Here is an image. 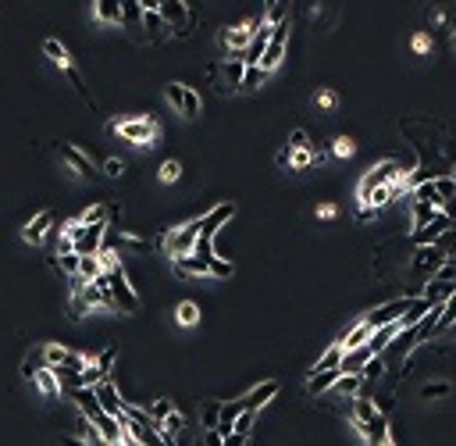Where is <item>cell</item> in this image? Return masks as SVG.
<instances>
[{"instance_id":"ba28073f","label":"cell","mask_w":456,"mask_h":446,"mask_svg":"<svg viewBox=\"0 0 456 446\" xmlns=\"http://www.w3.org/2000/svg\"><path fill=\"white\" fill-rule=\"evenodd\" d=\"M449 225H453V218H449L446 211H439L428 225H420V229L410 232V243H414V247H432V243H439V236H442Z\"/></svg>"},{"instance_id":"836d02e7","label":"cell","mask_w":456,"mask_h":446,"mask_svg":"<svg viewBox=\"0 0 456 446\" xmlns=\"http://www.w3.org/2000/svg\"><path fill=\"white\" fill-rule=\"evenodd\" d=\"M410 203H414V218H410V222H414V229L428 225V222L439 215V207H432V203H420V200H410Z\"/></svg>"},{"instance_id":"4fadbf2b","label":"cell","mask_w":456,"mask_h":446,"mask_svg":"<svg viewBox=\"0 0 456 446\" xmlns=\"http://www.w3.org/2000/svg\"><path fill=\"white\" fill-rule=\"evenodd\" d=\"M264 18V15H260ZM260 18H253L250 25H242V29H221V47L225 50H246V43H250V36H253V29L260 25Z\"/></svg>"},{"instance_id":"9c48e42d","label":"cell","mask_w":456,"mask_h":446,"mask_svg":"<svg viewBox=\"0 0 456 446\" xmlns=\"http://www.w3.org/2000/svg\"><path fill=\"white\" fill-rule=\"evenodd\" d=\"M196 236H200V218H193V222H186L182 229H175V232L168 236V250H171V257L189 254L193 243H196Z\"/></svg>"},{"instance_id":"7402d4cb","label":"cell","mask_w":456,"mask_h":446,"mask_svg":"<svg viewBox=\"0 0 456 446\" xmlns=\"http://www.w3.org/2000/svg\"><path fill=\"white\" fill-rule=\"evenodd\" d=\"M200 111H203V100H200V93L193 86H182V97H178V114L182 118H200Z\"/></svg>"},{"instance_id":"7a4b0ae2","label":"cell","mask_w":456,"mask_h":446,"mask_svg":"<svg viewBox=\"0 0 456 446\" xmlns=\"http://www.w3.org/2000/svg\"><path fill=\"white\" fill-rule=\"evenodd\" d=\"M111 132H118L121 139H129L136 146H154L161 129L154 118H121V122H111Z\"/></svg>"},{"instance_id":"ac0fdd59","label":"cell","mask_w":456,"mask_h":446,"mask_svg":"<svg viewBox=\"0 0 456 446\" xmlns=\"http://www.w3.org/2000/svg\"><path fill=\"white\" fill-rule=\"evenodd\" d=\"M360 385H363V375H360V371H343V375L336 378V385H331L328 393H336V397H346V400H353V397L360 393Z\"/></svg>"},{"instance_id":"f1b7e54d","label":"cell","mask_w":456,"mask_h":446,"mask_svg":"<svg viewBox=\"0 0 456 446\" xmlns=\"http://www.w3.org/2000/svg\"><path fill=\"white\" fill-rule=\"evenodd\" d=\"M378 410H382V407H375V400H368L363 393L353 397V422H371Z\"/></svg>"},{"instance_id":"681fc988","label":"cell","mask_w":456,"mask_h":446,"mask_svg":"<svg viewBox=\"0 0 456 446\" xmlns=\"http://www.w3.org/2000/svg\"><path fill=\"white\" fill-rule=\"evenodd\" d=\"M218 410H221V403H203V410H200L203 429H214L218 425Z\"/></svg>"},{"instance_id":"83f0119b","label":"cell","mask_w":456,"mask_h":446,"mask_svg":"<svg viewBox=\"0 0 456 446\" xmlns=\"http://www.w3.org/2000/svg\"><path fill=\"white\" fill-rule=\"evenodd\" d=\"M33 382L40 385V390H43L47 397H61V382H57L54 368H47V364H43V368H40V371L33 375Z\"/></svg>"},{"instance_id":"f546056e","label":"cell","mask_w":456,"mask_h":446,"mask_svg":"<svg viewBox=\"0 0 456 446\" xmlns=\"http://www.w3.org/2000/svg\"><path fill=\"white\" fill-rule=\"evenodd\" d=\"M43 54L50 57V61H54L57 68H68V65H72L68 47H65V43H57V40H47V43H43Z\"/></svg>"},{"instance_id":"8fae6325","label":"cell","mask_w":456,"mask_h":446,"mask_svg":"<svg viewBox=\"0 0 456 446\" xmlns=\"http://www.w3.org/2000/svg\"><path fill=\"white\" fill-rule=\"evenodd\" d=\"M50 232H54V211H40L36 218H29V222H25L22 240H25V243H33V247H40Z\"/></svg>"},{"instance_id":"603a6c76","label":"cell","mask_w":456,"mask_h":446,"mask_svg":"<svg viewBox=\"0 0 456 446\" xmlns=\"http://www.w3.org/2000/svg\"><path fill=\"white\" fill-rule=\"evenodd\" d=\"M343 371L339 368H331V371H314L310 378H307V393L310 397H317V393H328L331 385H336V378H339Z\"/></svg>"},{"instance_id":"b9f144b4","label":"cell","mask_w":456,"mask_h":446,"mask_svg":"<svg viewBox=\"0 0 456 446\" xmlns=\"http://www.w3.org/2000/svg\"><path fill=\"white\" fill-rule=\"evenodd\" d=\"M239 410H242V403H239V400L221 403V410H218V425H228V429H232V422L239 418Z\"/></svg>"},{"instance_id":"4dcf8cb0","label":"cell","mask_w":456,"mask_h":446,"mask_svg":"<svg viewBox=\"0 0 456 446\" xmlns=\"http://www.w3.org/2000/svg\"><path fill=\"white\" fill-rule=\"evenodd\" d=\"M79 432H82V443H86V446H111V443H107V439L100 436V429H97L93 422L86 418V414L79 418Z\"/></svg>"},{"instance_id":"d6a6232c","label":"cell","mask_w":456,"mask_h":446,"mask_svg":"<svg viewBox=\"0 0 456 446\" xmlns=\"http://www.w3.org/2000/svg\"><path fill=\"white\" fill-rule=\"evenodd\" d=\"M175 318H178V325H186V329H193V325L200 321V307H196L193 300H182V304L175 307Z\"/></svg>"},{"instance_id":"d6986e66","label":"cell","mask_w":456,"mask_h":446,"mask_svg":"<svg viewBox=\"0 0 456 446\" xmlns=\"http://www.w3.org/2000/svg\"><path fill=\"white\" fill-rule=\"evenodd\" d=\"M61 157H65V161H68V164H72V168H75V171H79L82 178H93V175H97L93 161H89V157H86L82 151H75V146H68V143L61 146Z\"/></svg>"},{"instance_id":"f907efd6","label":"cell","mask_w":456,"mask_h":446,"mask_svg":"<svg viewBox=\"0 0 456 446\" xmlns=\"http://www.w3.org/2000/svg\"><path fill=\"white\" fill-rule=\"evenodd\" d=\"M210 275H218V279H228L232 275V264L221 257V254H214V257H210Z\"/></svg>"},{"instance_id":"f6af8a7d","label":"cell","mask_w":456,"mask_h":446,"mask_svg":"<svg viewBox=\"0 0 456 446\" xmlns=\"http://www.w3.org/2000/svg\"><path fill=\"white\" fill-rule=\"evenodd\" d=\"M61 72H65V75H68V82L75 86V93H79L82 100H89V104H93V97H89V89H86V82H82V75H79V72H75L72 65H68V68H61Z\"/></svg>"},{"instance_id":"8992f818","label":"cell","mask_w":456,"mask_h":446,"mask_svg":"<svg viewBox=\"0 0 456 446\" xmlns=\"http://www.w3.org/2000/svg\"><path fill=\"white\" fill-rule=\"evenodd\" d=\"M232 215H235V203H232V200H221L218 207H210V211L200 218V240H214L218 229H221Z\"/></svg>"},{"instance_id":"db71d44e","label":"cell","mask_w":456,"mask_h":446,"mask_svg":"<svg viewBox=\"0 0 456 446\" xmlns=\"http://www.w3.org/2000/svg\"><path fill=\"white\" fill-rule=\"evenodd\" d=\"M289 146H292V151H296V146H310V136L303 132V129H292L289 132Z\"/></svg>"},{"instance_id":"7c38bea8","label":"cell","mask_w":456,"mask_h":446,"mask_svg":"<svg viewBox=\"0 0 456 446\" xmlns=\"http://www.w3.org/2000/svg\"><path fill=\"white\" fill-rule=\"evenodd\" d=\"M410 300H414V296H403V300H388V304H382V307H375L368 318H363V321H368L371 325V329H382V325H388V321H396L407 307H410Z\"/></svg>"},{"instance_id":"4316f807","label":"cell","mask_w":456,"mask_h":446,"mask_svg":"<svg viewBox=\"0 0 456 446\" xmlns=\"http://www.w3.org/2000/svg\"><path fill=\"white\" fill-rule=\"evenodd\" d=\"M314 164V146H289V171H307Z\"/></svg>"},{"instance_id":"11a10c76","label":"cell","mask_w":456,"mask_h":446,"mask_svg":"<svg viewBox=\"0 0 456 446\" xmlns=\"http://www.w3.org/2000/svg\"><path fill=\"white\" fill-rule=\"evenodd\" d=\"M221 443H225V436L218 429H203V446H221Z\"/></svg>"},{"instance_id":"ffe728a7","label":"cell","mask_w":456,"mask_h":446,"mask_svg":"<svg viewBox=\"0 0 456 446\" xmlns=\"http://www.w3.org/2000/svg\"><path fill=\"white\" fill-rule=\"evenodd\" d=\"M371 332H375V329H371V325L360 318V321L353 325L349 332H343V336H339V346H343V350H356V346H363V343L371 339Z\"/></svg>"},{"instance_id":"6da1fadb","label":"cell","mask_w":456,"mask_h":446,"mask_svg":"<svg viewBox=\"0 0 456 446\" xmlns=\"http://www.w3.org/2000/svg\"><path fill=\"white\" fill-rule=\"evenodd\" d=\"M107 289H111V304L118 311L132 314L139 307V293L132 289V282H129V275H125V268H121V264L107 268Z\"/></svg>"},{"instance_id":"277c9868","label":"cell","mask_w":456,"mask_h":446,"mask_svg":"<svg viewBox=\"0 0 456 446\" xmlns=\"http://www.w3.org/2000/svg\"><path fill=\"white\" fill-rule=\"evenodd\" d=\"M93 393H97V403H100L104 414H111V418H118V422H125V400H121L118 385H114L111 378H100V382L93 385Z\"/></svg>"},{"instance_id":"74e56055","label":"cell","mask_w":456,"mask_h":446,"mask_svg":"<svg viewBox=\"0 0 456 446\" xmlns=\"http://www.w3.org/2000/svg\"><path fill=\"white\" fill-rule=\"evenodd\" d=\"M253 422H257V410H246V407H242V410H239V418L232 422V432L250 436V432H253Z\"/></svg>"},{"instance_id":"8d00e7d4","label":"cell","mask_w":456,"mask_h":446,"mask_svg":"<svg viewBox=\"0 0 456 446\" xmlns=\"http://www.w3.org/2000/svg\"><path fill=\"white\" fill-rule=\"evenodd\" d=\"M360 375H363V382H368V378H382V375H385V357H382V353L368 357V364L360 368Z\"/></svg>"},{"instance_id":"6f0895ef","label":"cell","mask_w":456,"mask_h":446,"mask_svg":"<svg viewBox=\"0 0 456 446\" xmlns=\"http://www.w3.org/2000/svg\"><path fill=\"white\" fill-rule=\"evenodd\" d=\"M314 100H317L321 107H336V93H331V89H321V93H317Z\"/></svg>"},{"instance_id":"f5cc1de1","label":"cell","mask_w":456,"mask_h":446,"mask_svg":"<svg viewBox=\"0 0 456 446\" xmlns=\"http://www.w3.org/2000/svg\"><path fill=\"white\" fill-rule=\"evenodd\" d=\"M104 175H111V178H121V175H125V161H121V157H111V161H104Z\"/></svg>"},{"instance_id":"484cf974","label":"cell","mask_w":456,"mask_h":446,"mask_svg":"<svg viewBox=\"0 0 456 446\" xmlns=\"http://www.w3.org/2000/svg\"><path fill=\"white\" fill-rule=\"evenodd\" d=\"M339 361H343V346H339V343H331V346L317 357V361H314L310 375H314V371H331V368H339Z\"/></svg>"},{"instance_id":"1f68e13d","label":"cell","mask_w":456,"mask_h":446,"mask_svg":"<svg viewBox=\"0 0 456 446\" xmlns=\"http://www.w3.org/2000/svg\"><path fill=\"white\" fill-rule=\"evenodd\" d=\"M242 65L239 57H228V61L221 65V75H225V89H239V79H242Z\"/></svg>"},{"instance_id":"5bb4252c","label":"cell","mask_w":456,"mask_h":446,"mask_svg":"<svg viewBox=\"0 0 456 446\" xmlns=\"http://www.w3.org/2000/svg\"><path fill=\"white\" fill-rule=\"evenodd\" d=\"M154 425H157V432H161V439H164L168 446H175V439H178L182 432H186V418H182L178 410L164 414V418H161V422H154Z\"/></svg>"},{"instance_id":"e575fe53","label":"cell","mask_w":456,"mask_h":446,"mask_svg":"<svg viewBox=\"0 0 456 446\" xmlns=\"http://www.w3.org/2000/svg\"><path fill=\"white\" fill-rule=\"evenodd\" d=\"M264 79H267V72L264 68H242V79H239V89H260L264 86Z\"/></svg>"},{"instance_id":"f35d334b","label":"cell","mask_w":456,"mask_h":446,"mask_svg":"<svg viewBox=\"0 0 456 446\" xmlns=\"http://www.w3.org/2000/svg\"><path fill=\"white\" fill-rule=\"evenodd\" d=\"M79 222H82V225H100V222H107V207H104V203L86 207V211L79 215Z\"/></svg>"},{"instance_id":"2e32d148","label":"cell","mask_w":456,"mask_h":446,"mask_svg":"<svg viewBox=\"0 0 456 446\" xmlns=\"http://www.w3.org/2000/svg\"><path fill=\"white\" fill-rule=\"evenodd\" d=\"M161 18L168 22V25H178L182 33H186V25H189V11H186V4L182 0H161Z\"/></svg>"},{"instance_id":"91938a15","label":"cell","mask_w":456,"mask_h":446,"mask_svg":"<svg viewBox=\"0 0 456 446\" xmlns=\"http://www.w3.org/2000/svg\"><path fill=\"white\" fill-rule=\"evenodd\" d=\"M139 8H143V11H157L161 0H139Z\"/></svg>"},{"instance_id":"d590c367","label":"cell","mask_w":456,"mask_h":446,"mask_svg":"<svg viewBox=\"0 0 456 446\" xmlns=\"http://www.w3.org/2000/svg\"><path fill=\"white\" fill-rule=\"evenodd\" d=\"M100 378H107V371H104L97 361H86V368L79 371V385H97Z\"/></svg>"},{"instance_id":"5b68a950","label":"cell","mask_w":456,"mask_h":446,"mask_svg":"<svg viewBox=\"0 0 456 446\" xmlns=\"http://www.w3.org/2000/svg\"><path fill=\"white\" fill-rule=\"evenodd\" d=\"M442 261H446V254H442L435 243H432V247H417V250H414V257H410V272H414V275H420L424 282H428V279L439 272V264H442Z\"/></svg>"},{"instance_id":"ee69618b","label":"cell","mask_w":456,"mask_h":446,"mask_svg":"<svg viewBox=\"0 0 456 446\" xmlns=\"http://www.w3.org/2000/svg\"><path fill=\"white\" fill-rule=\"evenodd\" d=\"M353 139L349 136H339V139H331V157H353Z\"/></svg>"},{"instance_id":"7dc6e473","label":"cell","mask_w":456,"mask_h":446,"mask_svg":"<svg viewBox=\"0 0 456 446\" xmlns=\"http://www.w3.org/2000/svg\"><path fill=\"white\" fill-rule=\"evenodd\" d=\"M171 410H175V403L161 397V400H154V403H150V410H146V414H150V422H161L164 414H171Z\"/></svg>"},{"instance_id":"44dd1931","label":"cell","mask_w":456,"mask_h":446,"mask_svg":"<svg viewBox=\"0 0 456 446\" xmlns=\"http://www.w3.org/2000/svg\"><path fill=\"white\" fill-rule=\"evenodd\" d=\"M93 18L104 25H121V0H93Z\"/></svg>"},{"instance_id":"e0dca14e","label":"cell","mask_w":456,"mask_h":446,"mask_svg":"<svg viewBox=\"0 0 456 446\" xmlns=\"http://www.w3.org/2000/svg\"><path fill=\"white\" fill-rule=\"evenodd\" d=\"M175 272L178 275H210V261L196 257V254H182V257H175Z\"/></svg>"},{"instance_id":"cb8c5ba5","label":"cell","mask_w":456,"mask_h":446,"mask_svg":"<svg viewBox=\"0 0 456 446\" xmlns=\"http://www.w3.org/2000/svg\"><path fill=\"white\" fill-rule=\"evenodd\" d=\"M414 200H420V203H432V207H439V211H446V200L439 197V190H435V183H432V178H424V183H417V186H414Z\"/></svg>"},{"instance_id":"9a60e30c","label":"cell","mask_w":456,"mask_h":446,"mask_svg":"<svg viewBox=\"0 0 456 446\" xmlns=\"http://www.w3.org/2000/svg\"><path fill=\"white\" fill-rule=\"evenodd\" d=\"M453 293H456V282H446V279H428V282H424V289H420V296L428 304H446Z\"/></svg>"},{"instance_id":"9f6ffc18","label":"cell","mask_w":456,"mask_h":446,"mask_svg":"<svg viewBox=\"0 0 456 446\" xmlns=\"http://www.w3.org/2000/svg\"><path fill=\"white\" fill-rule=\"evenodd\" d=\"M250 436H242V432H225V443L221 446H246Z\"/></svg>"},{"instance_id":"52a82bcc","label":"cell","mask_w":456,"mask_h":446,"mask_svg":"<svg viewBox=\"0 0 456 446\" xmlns=\"http://www.w3.org/2000/svg\"><path fill=\"white\" fill-rule=\"evenodd\" d=\"M278 393H282V382H278V378H267V382H260V385H253V390L242 393V397H239V403L246 407V410H260L264 403H271Z\"/></svg>"},{"instance_id":"ab89813d","label":"cell","mask_w":456,"mask_h":446,"mask_svg":"<svg viewBox=\"0 0 456 446\" xmlns=\"http://www.w3.org/2000/svg\"><path fill=\"white\" fill-rule=\"evenodd\" d=\"M449 393H453V385H449V382H428V385L420 390L424 400H442V397H449Z\"/></svg>"},{"instance_id":"7bdbcfd3","label":"cell","mask_w":456,"mask_h":446,"mask_svg":"<svg viewBox=\"0 0 456 446\" xmlns=\"http://www.w3.org/2000/svg\"><path fill=\"white\" fill-rule=\"evenodd\" d=\"M435 247H439L446 257H456V229H453V225H449V229L439 236V243H435Z\"/></svg>"},{"instance_id":"3957f363","label":"cell","mask_w":456,"mask_h":446,"mask_svg":"<svg viewBox=\"0 0 456 446\" xmlns=\"http://www.w3.org/2000/svg\"><path fill=\"white\" fill-rule=\"evenodd\" d=\"M403 175H407V171H403V164H400V161H382V164H375L368 175L360 178V186H356V200L363 203L371 190H378V186H388V183H396V178H403Z\"/></svg>"},{"instance_id":"680465c9","label":"cell","mask_w":456,"mask_h":446,"mask_svg":"<svg viewBox=\"0 0 456 446\" xmlns=\"http://www.w3.org/2000/svg\"><path fill=\"white\" fill-rule=\"evenodd\" d=\"M111 361H114V350H104V353L97 357V364H100L104 371H111Z\"/></svg>"},{"instance_id":"d4e9b609","label":"cell","mask_w":456,"mask_h":446,"mask_svg":"<svg viewBox=\"0 0 456 446\" xmlns=\"http://www.w3.org/2000/svg\"><path fill=\"white\" fill-rule=\"evenodd\" d=\"M82 282H97L100 275H104V264H100V257L97 254H86V257H79V272H75Z\"/></svg>"},{"instance_id":"816d5d0a","label":"cell","mask_w":456,"mask_h":446,"mask_svg":"<svg viewBox=\"0 0 456 446\" xmlns=\"http://www.w3.org/2000/svg\"><path fill=\"white\" fill-rule=\"evenodd\" d=\"M182 178V164L178 161H164L161 164V183H178Z\"/></svg>"},{"instance_id":"94428289","label":"cell","mask_w":456,"mask_h":446,"mask_svg":"<svg viewBox=\"0 0 456 446\" xmlns=\"http://www.w3.org/2000/svg\"><path fill=\"white\" fill-rule=\"evenodd\" d=\"M68 446H86V443H79V439H68Z\"/></svg>"},{"instance_id":"c3c4849f","label":"cell","mask_w":456,"mask_h":446,"mask_svg":"<svg viewBox=\"0 0 456 446\" xmlns=\"http://www.w3.org/2000/svg\"><path fill=\"white\" fill-rule=\"evenodd\" d=\"M164 25L168 22L161 18V11H143V29H146V33H161Z\"/></svg>"},{"instance_id":"bcb514c9","label":"cell","mask_w":456,"mask_h":446,"mask_svg":"<svg viewBox=\"0 0 456 446\" xmlns=\"http://www.w3.org/2000/svg\"><path fill=\"white\" fill-rule=\"evenodd\" d=\"M54 268H57V272H65V275H75V272H79V254H75V250L61 254V264L54 261Z\"/></svg>"},{"instance_id":"60d3db41","label":"cell","mask_w":456,"mask_h":446,"mask_svg":"<svg viewBox=\"0 0 456 446\" xmlns=\"http://www.w3.org/2000/svg\"><path fill=\"white\" fill-rule=\"evenodd\" d=\"M435 183V190H439V197L449 203V200H456V183H453V175H439V178H432Z\"/></svg>"},{"instance_id":"6125c7cd","label":"cell","mask_w":456,"mask_h":446,"mask_svg":"<svg viewBox=\"0 0 456 446\" xmlns=\"http://www.w3.org/2000/svg\"><path fill=\"white\" fill-rule=\"evenodd\" d=\"M449 175H453V183H456V168H453V171H449Z\"/></svg>"},{"instance_id":"30bf717a","label":"cell","mask_w":456,"mask_h":446,"mask_svg":"<svg viewBox=\"0 0 456 446\" xmlns=\"http://www.w3.org/2000/svg\"><path fill=\"white\" fill-rule=\"evenodd\" d=\"M104 232H107V222H100V225H82V232L75 236L72 250H75L79 257L97 254V250H100V243H104Z\"/></svg>"}]
</instances>
